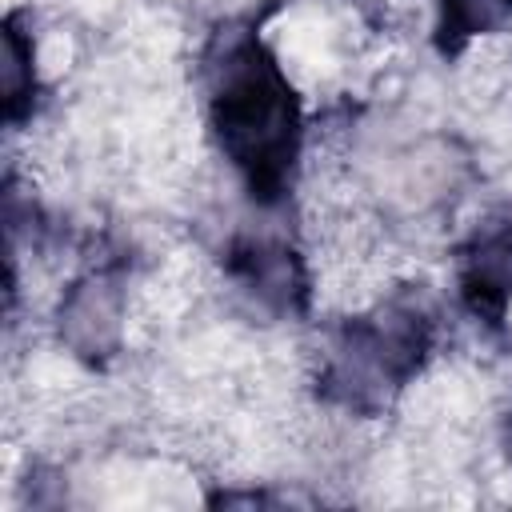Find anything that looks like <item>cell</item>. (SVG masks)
<instances>
[{"instance_id": "3957f363", "label": "cell", "mask_w": 512, "mask_h": 512, "mask_svg": "<svg viewBox=\"0 0 512 512\" xmlns=\"http://www.w3.org/2000/svg\"><path fill=\"white\" fill-rule=\"evenodd\" d=\"M512 16V0H440V28L448 40H472L500 28Z\"/></svg>"}, {"instance_id": "5b68a950", "label": "cell", "mask_w": 512, "mask_h": 512, "mask_svg": "<svg viewBox=\"0 0 512 512\" xmlns=\"http://www.w3.org/2000/svg\"><path fill=\"white\" fill-rule=\"evenodd\" d=\"M508 444H512V424H508Z\"/></svg>"}, {"instance_id": "7a4b0ae2", "label": "cell", "mask_w": 512, "mask_h": 512, "mask_svg": "<svg viewBox=\"0 0 512 512\" xmlns=\"http://www.w3.org/2000/svg\"><path fill=\"white\" fill-rule=\"evenodd\" d=\"M124 332V296L116 280L88 276L68 288L60 304V340L88 360H104Z\"/></svg>"}, {"instance_id": "277c9868", "label": "cell", "mask_w": 512, "mask_h": 512, "mask_svg": "<svg viewBox=\"0 0 512 512\" xmlns=\"http://www.w3.org/2000/svg\"><path fill=\"white\" fill-rule=\"evenodd\" d=\"M0 88L8 112H16L32 92V44L16 24L4 28V44H0Z\"/></svg>"}, {"instance_id": "6da1fadb", "label": "cell", "mask_w": 512, "mask_h": 512, "mask_svg": "<svg viewBox=\"0 0 512 512\" xmlns=\"http://www.w3.org/2000/svg\"><path fill=\"white\" fill-rule=\"evenodd\" d=\"M216 128L224 152L252 176L272 184L292 164L296 148V104L276 64L256 48H236L216 84Z\"/></svg>"}]
</instances>
